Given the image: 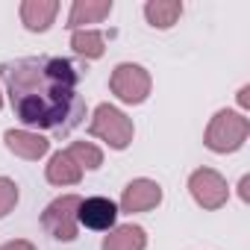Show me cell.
Masks as SVG:
<instances>
[{
	"instance_id": "ac0fdd59",
	"label": "cell",
	"mask_w": 250,
	"mask_h": 250,
	"mask_svg": "<svg viewBox=\"0 0 250 250\" xmlns=\"http://www.w3.org/2000/svg\"><path fill=\"white\" fill-rule=\"evenodd\" d=\"M0 250H39L33 241L27 238H15V241H6V244H0Z\"/></svg>"
},
{
	"instance_id": "7a4b0ae2",
	"label": "cell",
	"mask_w": 250,
	"mask_h": 250,
	"mask_svg": "<svg viewBox=\"0 0 250 250\" xmlns=\"http://www.w3.org/2000/svg\"><path fill=\"white\" fill-rule=\"evenodd\" d=\"M250 136V121L244 118V112L235 109H218L206 127L203 145L212 153H235Z\"/></svg>"
},
{
	"instance_id": "d6986e66",
	"label": "cell",
	"mask_w": 250,
	"mask_h": 250,
	"mask_svg": "<svg viewBox=\"0 0 250 250\" xmlns=\"http://www.w3.org/2000/svg\"><path fill=\"white\" fill-rule=\"evenodd\" d=\"M247 188H250V177H241V183H238V197H241L244 203L250 200V191H247Z\"/></svg>"
},
{
	"instance_id": "277c9868",
	"label": "cell",
	"mask_w": 250,
	"mask_h": 250,
	"mask_svg": "<svg viewBox=\"0 0 250 250\" xmlns=\"http://www.w3.org/2000/svg\"><path fill=\"white\" fill-rule=\"evenodd\" d=\"M109 88H112V94L121 103L139 106V103H145L150 97L153 80H150V74H147L145 65H139V62H121V65H115V71L109 77Z\"/></svg>"
},
{
	"instance_id": "6da1fadb",
	"label": "cell",
	"mask_w": 250,
	"mask_h": 250,
	"mask_svg": "<svg viewBox=\"0 0 250 250\" xmlns=\"http://www.w3.org/2000/svg\"><path fill=\"white\" fill-rule=\"evenodd\" d=\"M12 109L24 127L71 130L83 100L77 97L80 71L68 59H21L3 68Z\"/></svg>"
},
{
	"instance_id": "3957f363",
	"label": "cell",
	"mask_w": 250,
	"mask_h": 250,
	"mask_svg": "<svg viewBox=\"0 0 250 250\" xmlns=\"http://www.w3.org/2000/svg\"><path fill=\"white\" fill-rule=\"evenodd\" d=\"M88 133L100 142H106L112 150H127L133 145V136H136V127L133 121L124 115L118 106L112 103H100L91 115V124H88Z\"/></svg>"
},
{
	"instance_id": "5bb4252c",
	"label": "cell",
	"mask_w": 250,
	"mask_h": 250,
	"mask_svg": "<svg viewBox=\"0 0 250 250\" xmlns=\"http://www.w3.org/2000/svg\"><path fill=\"white\" fill-rule=\"evenodd\" d=\"M183 15L180 0H147L145 3V18L153 30H171Z\"/></svg>"
},
{
	"instance_id": "30bf717a",
	"label": "cell",
	"mask_w": 250,
	"mask_h": 250,
	"mask_svg": "<svg viewBox=\"0 0 250 250\" xmlns=\"http://www.w3.org/2000/svg\"><path fill=\"white\" fill-rule=\"evenodd\" d=\"M56 15H59L56 0H24L21 3V24L30 33H47Z\"/></svg>"
},
{
	"instance_id": "9a60e30c",
	"label": "cell",
	"mask_w": 250,
	"mask_h": 250,
	"mask_svg": "<svg viewBox=\"0 0 250 250\" xmlns=\"http://www.w3.org/2000/svg\"><path fill=\"white\" fill-rule=\"evenodd\" d=\"M71 47L83 59H100L106 53V39H103L100 30H88L85 27V30H74L71 33Z\"/></svg>"
},
{
	"instance_id": "52a82bcc",
	"label": "cell",
	"mask_w": 250,
	"mask_h": 250,
	"mask_svg": "<svg viewBox=\"0 0 250 250\" xmlns=\"http://www.w3.org/2000/svg\"><path fill=\"white\" fill-rule=\"evenodd\" d=\"M162 203V186L156 180H147V177H139L133 183H127L121 194V203L118 209L127 212V215H139V212H150Z\"/></svg>"
},
{
	"instance_id": "2e32d148",
	"label": "cell",
	"mask_w": 250,
	"mask_h": 250,
	"mask_svg": "<svg viewBox=\"0 0 250 250\" xmlns=\"http://www.w3.org/2000/svg\"><path fill=\"white\" fill-rule=\"evenodd\" d=\"M68 153H71V159H74L83 171H97V168L103 165V150H100L97 145H91V142H74V145L68 147Z\"/></svg>"
},
{
	"instance_id": "ba28073f",
	"label": "cell",
	"mask_w": 250,
	"mask_h": 250,
	"mask_svg": "<svg viewBox=\"0 0 250 250\" xmlns=\"http://www.w3.org/2000/svg\"><path fill=\"white\" fill-rule=\"evenodd\" d=\"M77 221L85 229H97V232H109L118 221V203L109 197H85L80 203Z\"/></svg>"
},
{
	"instance_id": "ffe728a7",
	"label": "cell",
	"mask_w": 250,
	"mask_h": 250,
	"mask_svg": "<svg viewBox=\"0 0 250 250\" xmlns=\"http://www.w3.org/2000/svg\"><path fill=\"white\" fill-rule=\"evenodd\" d=\"M247 94H250V85H241V88H238V106H241V109L250 106V97H247Z\"/></svg>"
},
{
	"instance_id": "9c48e42d",
	"label": "cell",
	"mask_w": 250,
	"mask_h": 250,
	"mask_svg": "<svg viewBox=\"0 0 250 250\" xmlns=\"http://www.w3.org/2000/svg\"><path fill=\"white\" fill-rule=\"evenodd\" d=\"M3 142H6V150L9 153L21 156L27 162H39L50 150V142L42 133H33V130H6L3 133Z\"/></svg>"
},
{
	"instance_id": "e0dca14e",
	"label": "cell",
	"mask_w": 250,
	"mask_h": 250,
	"mask_svg": "<svg viewBox=\"0 0 250 250\" xmlns=\"http://www.w3.org/2000/svg\"><path fill=\"white\" fill-rule=\"evenodd\" d=\"M18 197H21L18 183L9 180V177H0V218H6L18 206Z\"/></svg>"
},
{
	"instance_id": "5b68a950",
	"label": "cell",
	"mask_w": 250,
	"mask_h": 250,
	"mask_svg": "<svg viewBox=\"0 0 250 250\" xmlns=\"http://www.w3.org/2000/svg\"><path fill=\"white\" fill-rule=\"evenodd\" d=\"M80 203H83L80 194H62V197L50 200L47 209L42 212V227L56 241H74L77 238V229H80V221H77Z\"/></svg>"
},
{
	"instance_id": "8fae6325",
	"label": "cell",
	"mask_w": 250,
	"mask_h": 250,
	"mask_svg": "<svg viewBox=\"0 0 250 250\" xmlns=\"http://www.w3.org/2000/svg\"><path fill=\"white\" fill-rule=\"evenodd\" d=\"M112 15V0H74L68 12V30H85V24H100Z\"/></svg>"
},
{
	"instance_id": "44dd1931",
	"label": "cell",
	"mask_w": 250,
	"mask_h": 250,
	"mask_svg": "<svg viewBox=\"0 0 250 250\" xmlns=\"http://www.w3.org/2000/svg\"><path fill=\"white\" fill-rule=\"evenodd\" d=\"M0 109H3V94H0Z\"/></svg>"
},
{
	"instance_id": "8992f818",
	"label": "cell",
	"mask_w": 250,
	"mask_h": 250,
	"mask_svg": "<svg viewBox=\"0 0 250 250\" xmlns=\"http://www.w3.org/2000/svg\"><path fill=\"white\" fill-rule=\"evenodd\" d=\"M188 194L194 197V203H197L200 209L215 212V209L227 206V200H229V186H227V180H224L215 168H197V171H191V177H188Z\"/></svg>"
},
{
	"instance_id": "7c38bea8",
	"label": "cell",
	"mask_w": 250,
	"mask_h": 250,
	"mask_svg": "<svg viewBox=\"0 0 250 250\" xmlns=\"http://www.w3.org/2000/svg\"><path fill=\"white\" fill-rule=\"evenodd\" d=\"M147 247V232L139 224H121L112 227L109 235L103 238L100 250H145Z\"/></svg>"
},
{
	"instance_id": "4fadbf2b",
	"label": "cell",
	"mask_w": 250,
	"mask_h": 250,
	"mask_svg": "<svg viewBox=\"0 0 250 250\" xmlns=\"http://www.w3.org/2000/svg\"><path fill=\"white\" fill-rule=\"evenodd\" d=\"M44 177H47V183L50 186H77L80 180H83V168L71 159V153L68 150H56L53 156H50V162H47V168H44Z\"/></svg>"
}]
</instances>
